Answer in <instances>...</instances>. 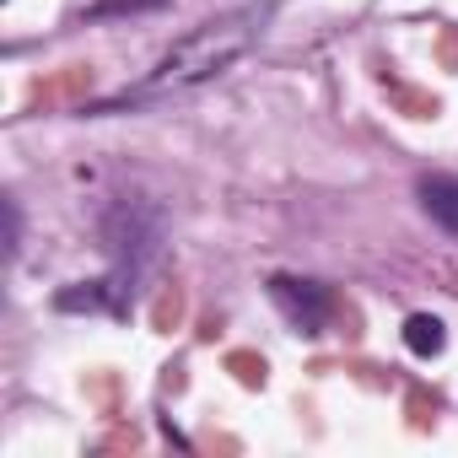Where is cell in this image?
<instances>
[{"mask_svg": "<svg viewBox=\"0 0 458 458\" xmlns=\"http://www.w3.org/2000/svg\"><path fill=\"white\" fill-rule=\"evenodd\" d=\"M270 17H276L270 0H259V6H238V12H226V17L194 28L183 44H173V49L146 71V81H140L135 92H124V98H114V103H98V114H108V108H119V103H146V98H167V92H189V87L216 81L221 71H233V65L265 38Z\"/></svg>", "mask_w": 458, "mask_h": 458, "instance_id": "1", "label": "cell"}, {"mask_svg": "<svg viewBox=\"0 0 458 458\" xmlns=\"http://www.w3.org/2000/svg\"><path fill=\"white\" fill-rule=\"evenodd\" d=\"M98 238H103L108 259L135 276V270L157 254V243H162V210L146 205V199H114V205L98 216Z\"/></svg>", "mask_w": 458, "mask_h": 458, "instance_id": "2", "label": "cell"}, {"mask_svg": "<svg viewBox=\"0 0 458 458\" xmlns=\"http://www.w3.org/2000/svg\"><path fill=\"white\" fill-rule=\"evenodd\" d=\"M270 302L281 308V318L292 324V329H302V335H318L329 318H335V297H329V286H318V281H308V276H270Z\"/></svg>", "mask_w": 458, "mask_h": 458, "instance_id": "3", "label": "cell"}, {"mask_svg": "<svg viewBox=\"0 0 458 458\" xmlns=\"http://www.w3.org/2000/svg\"><path fill=\"white\" fill-rule=\"evenodd\" d=\"M124 276H108V281H76L65 292H55V308L60 313H124Z\"/></svg>", "mask_w": 458, "mask_h": 458, "instance_id": "4", "label": "cell"}, {"mask_svg": "<svg viewBox=\"0 0 458 458\" xmlns=\"http://www.w3.org/2000/svg\"><path fill=\"white\" fill-rule=\"evenodd\" d=\"M415 199H420V210L442 226L447 238H458V178H447V173H426V178L415 183Z\"/></svg>", "mask_w": 458, "mask_h": 458, "instance_id": "5", "label": "cell"}, {"mask_svg": "<svg viewBox=\"0 0 458 458\" xmlns=\"http://www.w3.org/2000/svg\"><path fill=\"white\" fill-rule=\"evenodd\" d=\"M404 345H410L420 361L442 356V351H447V329H442V318H437V313H410V318H404Z\"/></svg>", "mask_w": 458, "mask_h": 458, "instance_id": "6", "label": "cell"}, {"mask_svg": "<svg viewBox=\"0 0 458 458\" xmlns=\"http://www.w3.org/2000/svg\"><path fill=\"white\" fill-rule=\"evenodd\" d=\"M167 0H92L81 12V22H108V17H140V12H162Z\"/></svg>", "mask_w": 458, "mask_h": 458, "instance_id": "7", "label": "cell"}, {"mask_svg": "<svg viewBox=\"0 0 458 458\" xmlns=\"http://www.w3.org/2000/svg\"><path fill=\"white\" fill-rule=\"evenodd\" d=\"M17 243H22V216H17V199H6V249L17 254Z\"/></svg>", "mask_w": 458, "mask_h": 458, "instance_id": "8", "label": "cell"}]
</instances>
